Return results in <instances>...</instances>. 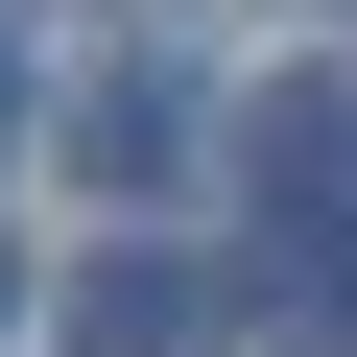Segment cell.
I'll return each mask as SVG.
<instances>
[{"instance_id": "obj_1", "label": "cell", "mask_w": 357, "mask_h": 357, "mask_svg": "<svg viewBox=\"0 0 357 357\" xmlns=\"http://www.w3.org/2000/svg\"><path fill=\"white\" fill-rule=\"evenodd\" d=\"M72 167H96V191H167V167H191V72H96Z\"/></svg>"}, {"instance_id": "obj_2", "label": "cell", "mask_w": 357, "mask_h": 357, "mask_svg": "<svg viewBox=\"0 0 357 357\" xmlns=\"http://www.w3.org/2000/svg\"><path fill=\"white\" fill-rule=\"evenodd\" d=\"M262 191H286V215L357 191V96H286V119H262Z\"/></svg>"}]
</instances>
